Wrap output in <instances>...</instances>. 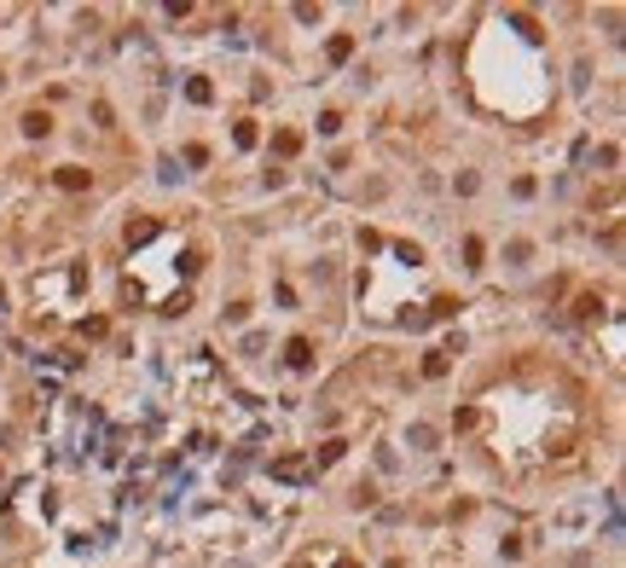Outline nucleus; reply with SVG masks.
Listing matches in <instances>:
<instances>
[{"label":"nucleus","instance_id":"obj_1","mask_svg":"<svg viewBox=\"0 0 626 568\" xmlns=\"http://www.w3.org/2000/svg\"><path fill=\"white\" fill-rule=\"evenodd\" d=\"M284 360H290V371H307V366H313V342H307V336H290V342H284Z\"/></svg>","mask_w":626,"mask_h":568},{"label":"nucleus","instance_id":"obj_2","mask_svg":"<svg viewBox=\"0 0 626 568\" xmlns=\"http://www.w3.org/2000/svg\"><path fill=\"white\" fill-rule=\"evenodd\" d=\"M24 134L47 140V134H53V116H47V110H29V116H24Z\"/></svg>","mask_w":626,"mask_h":568},{"label":"nucleus","instance_id":"obj_3","mask_svg":"<svg viewBox=\"0 0 626 568\" xmlns=\"http://www.w3.org/2000/svg\"><path fill=\"white\" fill-rule=\"evenodd\" d=\"M157 238V221H128V249L133 244H151Z\"/></svg>","mask_w":626,"mask_h":568},{"label":"nucleus","instance_id":"obj_4","mask_svg":"<svg viewBox=\"0 0 626 568\" xmlns=\"http://www.w3.org/2000/svg\"><path fill=\"white\" fill-rule=\"evenodd\" d=\"M186 99H192V105H209V99H215V87H209L203 76H192V81H186Z\"/></svg>","mask_w":626,"mask_h":568},{"label":"nucleus","instance_id":"obj_5","mask_svg":"<svg viewBox=\"0 0 626 568\" xmlns=\"http://www.w3.org/2000/svg\"><path fill=\"white\" fill-rule=\"evenodd\" d=\"M58 186L64 192H87V168H58Z\"/></svg>","mask_w":626,"mask_h":568},{"label":"nucleus","instance_id":"obj_6","mask_svg":"<svg viewBox=\"0 0 626 568\" xmlns=\"http://www.w3.org/2000/svg\"><path fill=\"white\" fill-rule=\"evenodd\" d=\"M273 475H279V482H302V458H279Z\"/></svg>","mask_w":626,"mask_h":568},{"label":"nucleus","instance_id":"obj_7","mask_svg":"<svg viewBox=\"0 0 626 568\" xmlns=\"http://www.w3.org/2000/svg\"><path fill=\"white\" fill-rule=\"evenodd\" d=\"M296 145H302V134H290V128H284V134H273V151H279V157H296Z\"/></svg>","mask_w":626,"mask_h":568},{"label":"nucleus","instance_id":"obj_8","mask_svg":"<svg viewBox=\"0 0 626 568\" xmlns=\"http://www.w3.org/2000/svg\"><path fill=\"white\" fill-rule=\"evenodd\" d=\"M232 140H238V145H244V151H250V145H255V140H261V134H255V122H238V128H232Z\"/></svg>","mask_w":626,"mask_h":568},{"label":"nucleus","instance_id":"obj_9","mask_svg":"<svg viewBox=\"0 0 626 568\" xmlns=\"http://www.w3.org/2000/svg\"><path fill=\"white\" fill-rule=\"evenodd\" d=\"M348 53H354V41H348V35H331V58H337V64H342V58H348Z\"/></svg>","mask_w":626,"mask_h":568},{"label":"nucleus","instance_id":"obj_10","mask_svg":"<svg viewBox=\"0 0 626 568\" xmlns=\"http://www.w3.org/2000/svg\"><path fill=\"white\" fill-rule=\"evenodd\" d=\"M337 568H360V562H348V557H342V562H337Z\"/></svg>","mask_w":626,"mask_h":568}]
</instances>
